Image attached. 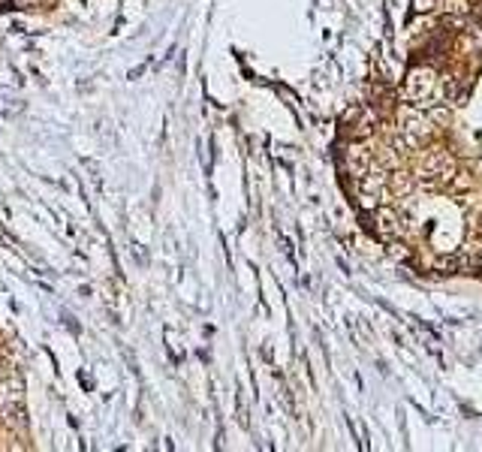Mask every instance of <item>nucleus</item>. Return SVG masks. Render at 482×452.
<instances>
[{
	"label": "nucleus",
	"instance_id": "f257e3e1",
	"mask_svg": "<svg viewBox=\"0 0 482 452\" xmlns=\"http://www.w3.org/2000/svg\"><path fill=\"white\" fill-rule=\"evenodd\" d=\"M404 94H407L410 103L419 106V109L434 106V100L440 97V78H437V73L431 67L410 69V76L404 82Z\"/></svg>",
	"mask_w": 482,
	"mask_h": 452
},
{
	"label": "nucleus",
	"instance_id": "f03ea898",
	"mask_svg": "<svg viewBox=\"0 0 482 452\" xmlns=\"http://www.w3.org/2000/svg\"><path fill=\"white\" fill-rule=\"evenodd\" d=\"M398 124H401V133H404L407 139H413V142H425V139L431 136V130H434V124H431V118L422 112L419 106H404L398 112Z\"/></svg>",
	"mask_w": 482,
	"mask_h": 452
},
{
	"label": "nucleus",
	"instance_id": "7ed1b4c3",
	"mask_svg": "<svg viewBox=\"0 0 482 452\" xmlns=\"http://www.w3.org/2000/svg\"><path fill=\"white\" fill-rule=\"evenodd\" d=\"M371 220H374V233L380 235V238H386V241H392V238H398L401 235V224H398V214L392 208H377L374 205V214H371Z\"/></svg>",
	"mask_w": 482,
	"mask_h": 452
},
{
	"label": "nucleus",
	"instance_id": "20e7f679",
	"mask_svg": "<svg viewBox=\"0 0 482 452\" xmlns=\"http://www.w3.org/2000/svg\"><path fill=\"white\" fill-rule=\"evenodd\" d=\"M344 166L353 178H362L371 166H374V157H371V151L365 145H350L347 154H344Z\"/></svg>",
	"mask_w": 482,
	"mask_h": 452
},
{
	"label": "nucleus",
	"instance_id": "39448f33",
	"mask_svg": "<svg viewBox=\"0 0 482 452\" xmlns=\"http://www.w3.org/2000/svg\"><path fill=\"white\" fill-rule=\"evenodd\" d=\"M425 169H431V172H434L440 181L452 178V160H449L446 151H431L428 160H425Z\"/></svg>",
	"mask_w": 482,
	"mask_h": 452
},
{
	"label": "nucleus",
	"instance_id": "423d86ee",
	"mask_svg": "<svg viewBox=\"0 0 482 452\" xmlns=\"http://www.w3.org/2000/svg\"><path fill=\"white\" fill-rule=\"evenodd\" d=\"M461 259H464V268H482V241H470Z\"/></svg>",
	"mask_w": 482,
	"mask_h": 452
},
{
	"label": "nucleus",
	"instance_id": "0eeeda50",
	"mask_svg": "<svg viewBox=\"0 0 482 452\" xmlns=\"http://www.w3.org/2000/svg\"><path fill=\"white\" fill-rule=\"evenodd\" d=\"M389 181H392V187H395V193H407V190L413 187V181H410L407 172H392Z\"/></svg>",
	"mask_w": 482,
	"mask_h": 452
},
{
	"label": "nucleus",
	"instance_id": "6e6552de",
	"mask_svg": "<svg viewBox=\"0 0 482 452\" xmlns=\"http://www.w3.org/2000/svg\"><path fill=\"white\" fill-rule=\"evenodd\" d=\"M389 254L395 256V259H410V250H407L404 245H398L395 238H392V245H389Z\"/></svg>",
	"mask_w": 482,
	"mask_h": 452
},
{
	"label": "nucleus",
	"instance_id": "1a4fd4ad",
	"mask_svg": "<svg viewBox=\"0 0 482 452\" xmlns=\"http://www.w3.org/2000/svg\"><path fill=\"white\" fill-rule=\"evenodd\" d=\"M434 6V0H416V13H428Z\"/></svg>",
	"mask_w": 482,
	"mask_h": 452
},
{
	"label": "nucleus",
	"instance_id": "9d476101",
	"mask_svg": "<svg viewBox=\"0 0 482 452\" xmlns=\"http://www.w3.org/2000/svg\"><path fill=\"white\" fill-rule=\"evenodd\" d=\"M479 233H482V217H479Z\"/></svg>",
	"mask_w": 482,
	"mask_h": 452
}]
</instances>
